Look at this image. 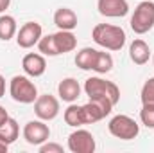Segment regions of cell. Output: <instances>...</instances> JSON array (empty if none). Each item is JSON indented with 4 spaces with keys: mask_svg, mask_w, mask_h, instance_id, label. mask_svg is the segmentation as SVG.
Listing matches in <instances>:
<instances>
[{
    "mask_svg": "<svg viewBox=\"0 0 154 153\" xmlns=\"http://www.w3.org/2000/svg\"><path fill=\"white\" fill-rule=\"evenodd\" d=\"M91 38L106 50H122L125 45V31L111 24H97L91 31Z\"/></svg>",
    "mask_w": 154,
    "mask_h": 153,
    "instance_id": "cell-1",
    "label": "cell"
},
{
    "mask_svg": "<svg viewBox=\"0 0 154 153\" xmlns=\"http://www.w3.org/2000/svg\"><path fill=\"white\" fill-rule=\"evenodd\" d=\"M84 92H86V96L90 99L91 97H100V99L111 101L113 105H116L120 101V88L116 86L113 81L102 79L99 76L88 77L84 81Z\"/></svg>",
    "mask_w": 154,
    "mask_h": 153,
    "instance_id": "cell-2",
    "label": "cell"
},
{
    "mask_svg": "<svg viewBox=\"0 0 154 153\" xmlns=\"http://www.w3.org/2000/svg\"><path fill=\"white\" fill-rule=\"evenodd\" d=\"M9 94L16 103L31 105L38 99V88L27 76H13L9 81Z\"/></svg>",
    "mask_w": 154,
    "mask_h": 153,
    "instance_id": "cell-3",
    "label": "cell"
},
{
    "mask_svg": "<svg viewBox=\"0 0 154 153\" xmlns=\"http://www.w3.org/2000/svg\"><path fill=\"white\" fill-rule=\"evenodd\" d=\"M133 33L136 34H145L154 27V2L151 0H143L136 5L131 22H129Z\"/></svg>",
    "mask_w": 154,
    "mask_h": 153,
    "instance_id": "cell-4",
    "label": "cell"
},
{
    "mask_svg": "<svg viewBox=\"0 0 154 153\" xmlns=\"http://www.w3.org/2000/svg\"><path fill=\"white\" fill-rule=\"evenodd\" d=\"M108 130H109V133H111L113 137L120 139V141H133V139H136L138 133H140L138 122H136L133 117L124 115V114L115 115V117L109 121Z\"/></svg>",
    "mask_w": 154,
    "mask_h": 153,
    "instance_id": "cell-5",
    "label": "cell"
},
{
    "mask_svg": "<svg viewBox=\"0 0 154 153\" xmlns=\"http://www.w3.org/2000/svg\"><path fill=\"white\" fill-rule=\"evenodd\" d=\"M113 103L108 99H100V97H91L86 105H82V115H84V124H93L102 121L104 117L111 114L113 110Z\"/></svg>",
    "mask_w": 154,
    "mask_h": 153,
    "instance_id": "cell-6",
    "label": "cell"
},
{
    "mask_svg": "<svg viewBox=\"0 0 154 153\" xmlns=\"http://www.w3.org/2000/svg\"><path fill=\"white\" fill-rule=\"evenodd\" d=\"M23 139L31 146H41L50 139V128L45 124V121H29L23 126Z\"/></svg>",
    "mask_w": 154,
    "mask_h": 153,
    "instance_id": "cell-7",
    "label": "cell"
},
{
    "mask_svg": "<svg viewBox=\"0 0 154 153\" xmlns=\"http://www.w3.org/2000/svg\"><path fill=\"white\" fill-rule=\"evenodd\" d=\"M95 148V137L88 130H75L68 135V150L72 153H93Z\"/></svg>",
    "mask_w": 154,
    "mask_h": 153,
    "instance_id": "cell-8",
    "label": "cell"
},
{
    "mask_svg": "<svg viewBox=\"0 0 154 153\" xmlns=\"http://www.w3.org/2000/svg\"><path fill=\"white\" fill-rule=\"evenodd\" d=\"M43 36V27L38 22H27L23 24L18 33H16V43L20 49H31L34 45H38L39 38Z\"/></svg>",
    "mask_w": 154,
    "mask_h": 153,
    "instance_id": "cell-9",
    "label": "cell"
},
{
    "mask_svg": "<svg viewBox=\"0 0 154 153\" xmlns=\"http://www.w3.org/2000/svg\"><path fill=\"white\" fill-rule=\"evenodd\" d=\"M34 114L38 115V119H41V121L56 119L59 115V101L50 94L38 96V99L34 101Z\"/></svg>",
    "mask_w": 154,
    "mask_h": 153,
    "instance_id": "cell-10",
    "label": "cell"
},
{
    "mask_svg": "<svg viewBox=\"0 0 154 153\" xmlns=\"http://www.w3.org/2000/svg\"><path fill=\"white\" fill-rule=\"evenodd\" d=\"M97 9L106 18H122L129 13L127 0H97Z\"/></svg>",
    "mask_w": 154,
    "mask_h": 153,
    "instance_id": "cell-11",
    "label": "cell"
},
{
    "mask_svg": "<svg viewBox=\"0 0 154 153\" xmlns=\"http://www.w3.org/2000/svg\"><path fill=\"white\" fill-rule=\"evenodd\" d=\"M22 69H23V72L29 77H39V76H43L45 70H47V61H45L43 54L29 52L22 60Z\"/></svg>",
    "mask_w": 154,
    "mask_h": 153,
    "instance_id": "cell-12",
    "label": "cell"
},
{
    "mask_svg": "<svg viewBox=\"0 0 154 153\" xmlns=\"http://www.w3.org/2000/svg\"><path fill=\"white\" fill-rule=\"evenodd\" d=\"M57 96L65 103H75L81 96V85L75 77H65L57 85Z\"/></svg>",
    "mask_w": 154,
    "mask_h": 153,
    "instance_id": "cell-13",
    "label": "cell"
},
{
    "mask_svg": "<svg viewBox=\"0 0 154 153\" xmlns=\"http://www.w3.org/2000/svg\"><path fill=\"white\" fill-rule=\"evenodd\" d=\"M54 24L59 31H74L77 27V15L70 7H59L54 13Z\"/></svg>",
    "mask_w": 154,
    "mask_h": 153,
    "instance_id": "cell-14",
    "label": "cell"
},
{
    "mask_svg": "<svg viewBox=\"0 0 154 153\" xmlns=\"http://www.w3.org/2000/svg\"><path fill=\"white\" fill-rule=\"evenodd\" d=\"M129 58L134 65H145L151 58V49L143 40L136 38L129 47Z\"/></svg>",
    "mask_w": 154,
    "mask_h": 153,
    "instance_id": "cell-15",
    "label": "cell"
},
{
    "mask_svg": "<svg viewBox=\"0 0 154 153\" xmlns=\"http://www.w3.org/2000/svg\"><path fill=\"white\" fill-rule=\"evenodd\" d=\"M54 40H56L59 54L72 52V50H75V47H77V38L72 31H57L54 34Z\"/></svg>",
    "mask_w": 154,
    "mask_h": 153,
    "instance_id": "cell-16",
    "label": "cell"
},
{
    "mask_svg": "<svg viewBox=\"0 0 154 153\" xmlns=\"http://www.w3.org/2000/svg\"><path fill=\"white\" fill-rule=\"evenodd\" d=\"M97 49H91V47H84L81 49L75 54V65L81 70H93V65H95V60H97Z\"/></svg>",
    "mask_w": 154,
    "mask_h": 153,
    "instance_id": "cell-17",
    "label": "cell"
},
{
    "mask_svg": "<svg viewBox=\"0 0 154 153\" xmlns=\"http://www.w3.org/2000/svg\"><path fill=\"white\" fill-rule=\"evenodd\" d=\"M18 33V25L14 16L11 15H0V40L2 41H9L11 38H14Z\"/></svg>",
    "mask_w": 154,
    "mask_h": 153,
    "instance_id": "cell-18",
    "label": "cell"
},
{
    "mask_svg": "<svg viewBox=\"0 0 154 153\" xmlns=\"http://www.w3.org/2000/svg\"><path fill=\"white\" fill-rule=\"evenodd\" d=\"M65 122L68 124V126H74V128H79V126H82L84 124V115H82V106H79V105H74V103H70V106L65 110Z\"/></svg>",
    "mask_w": 154,
    "mask_h": 153,
    "instance_id": "cell-19",
    "label": "cell"
},
{
    "mask_svg": "<svg viewBox=\"0 0 154 153\" xmlns=\"http://www.w3.org/2000/svg\"><path fill=\"white\" fill-rule=\"evenodd\" d=\"M111 69H113V58H111V54L109 52H104V50H99L97 52L95 65H93V70L97 74H108Z\"/></svg>",
    "mask_w": 154,
    "mask_h": 153,
    "instance_id": "cell-20",
    "label": "cell"
},
{
    "mask_svg": "<svg viewBox=\"0 0 154 153\" xmlns=\"http://www.w3.org/2000/svg\"><path fill=\"white\" fill-rule=\"evenodd\" d=\"M18 133H20V128H18V122H16L13 117H9V119L4 122V126H0V135H2L9 144H13V142L18 139Z\"/></svg>",
    "mask_w": 154,
    "mask_h": 153,
    "instance_id": "cell-21",
    "label": "cell"
},
{
    "mask_svg": "<svg viewBox=\"0 0 154 153\" xmlns=\"http://www.w3.org/2000/svg\"><path fill=\"white\" fill-rule=\"evenodd\" d=\"M38 49H39V52H41L43 56H59V50H57L54 34L41 36L39 41H38Z\"/></svg>",
    "mask_w": 154,
    "mask_h": 153,
    "instance_id": "cell-22",
    "label": "cell"
},
{
    "mask_svg": "<svg viewBox=\"0 0 154 153\" xmlns=\"http://www.w3.org/2000/svg\"><path fill=\"white\" fill-rule=\"evenodd\" d=\"M140 99H142V105H154V77H149L143 83Z\"/></svg>",
    "mask_w": 154,
    "mask_h": 153,
    "instance_id": "cell-23",
    "label": "cell"
},
{
    "mask_svg": "<svg viewBox=\"0 0 154 153\" xmlns=\"http://www.w3.org/2000/svg\"><path fill=\"white\" fill-rule=\"evenodd\" d=\"M140 121L147 128L154 130V105H143L140 110Z\"/></svg>",
    "mask_w": 154,
    "mask_h": 153,
    "instance_id": "cell-24",
    "label": "cell"
},
{
    "mask_svg": "<svg viewBox=\"0 0 154 153\" xmlns=\"http://www.w3.org/2000/svg\"><path fill=\"white\" fill-rule=\"evenodd\" d=\"M39 148V153H63V146L61 144H56V142H43Z\"/></svg>",
    "mask_w": 154,
    "mask_h": 153,
    "instance_id": "cell-25",
    "label": "cell"
},
{
    "mask_svg": "<svg viewBox=\"0 0 154 153\" xmlns=\"http://www.w3.org/2000/svg\"><path fill=\"white\" fill-rule=\"evenodd\" d=\"M9 119V114H7V110L4 108V106H0V126H4V122Z\"/></svg>",
    "mask_w": 154,
    "mask_h": 153,
    "instance_id": "cell-26",
    "label": "cell"
},
{
    "mask_svg": "<svg viewBox=\"0 0 154 153\" xmlns=\"http://www.w3.org/2000/svg\"><path fill=\"white\" fill-rule=\"evenodd\" d=\"M7 150H9V142L0 135V153H7Z\"/></svg>",
    "mask_w": 154,
    "mask_h": 153,
    "instance_id": "cell-27",
    "label": "cell"
},
{
    "mask_svg": "<svg viewBox=\"0 0 154 153\" xmlns=\"http://www.w3.org/2000/svg\"><path fill=\"white\" fill-rule=\"evenodd\" d=\"M9 4H11V0H0V15L5 13V9L9 7Z\"/></svg>",
    "mask_w": 154,
    "mask_h": 153,
    "instance_id": "cell-28",
    "label": "cell"
},
{
    "mask_svg": "<svg viewBox=\"0 0 154 153\" xmlns=\"http://www.w3.org/2000/svg\"><path fill=\"white\" fill-rule=\"evenodd\" d=\"M5 94V79L2 77V74H0V97Z\"/></svg>",
    "mask_w": 154,
    "mask_h": 153,
    "instance_id": "cell-29",
    "label": "cell"
},
{
    "mask_svg": "<svg viewBox=\"0 0 154 153\" xmlns=\"http://www.w3.org/2000/svg\"><path fill=\"white\" fill-rule=\"evenodd\" d=\"M152 63H154V58H152Z\"/></svg>",
    "mask_w": 154,
    "mask_h": 153,
    "instance_id": "cell-30",
    "label": "cell"
}]
</instances>
